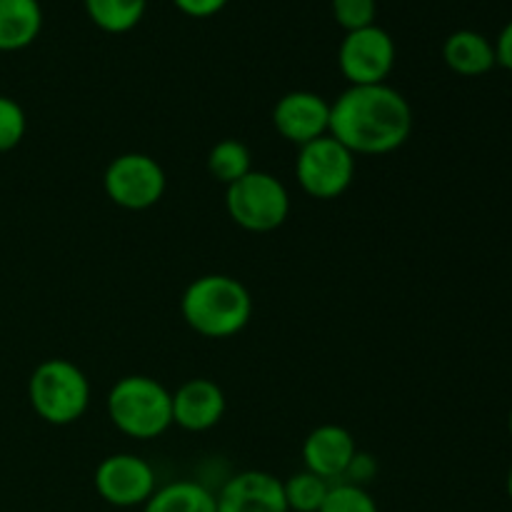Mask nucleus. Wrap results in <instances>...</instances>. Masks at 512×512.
Here are the masks:
<instances>
[{
    "instance_id": "412c9836",
    "label": "nucleus",
    "mask_w": 512,
    "mask_h": 512,
    "mask_svg": "<svg viewBox=\"0 0 512 512\" xmlns=\"http://www.w3.org/2000/svg\"><path fill=\"white\" fill-rule=\"evenodd\" d=\"M28 130V118L20 103L8 95H0V153L18 148Z\"/></svg>"
},
{
    "instance_id": "f257e3e1",
    "label": "nucleus",
    "mask_w": 512,
    "mask_h": 512,
    "mask_svg": "<svg viewBox=\"0 0 512 512\" xmlns=\"http://www.w3.org/2000/svg\"><path fill=\"white\" fill-rule=\"evenodd\" d=\"M413 108L388 83L350 85L330 103V135L353 155H388L413 135Z\"/></svg>"
},
{
    "instance_id": "7ed1b4c3",
    "label": "nucleus",
    "mask_w": 512,
    "mask_h": 512,
    "mask_svg": "<svg viewBox=\"0 0 512 512\" xmlns=\"http://www.w3.org/2000/svg\"><path fill=\"white\" fill-rule=\"evenodd\" d=\"M110 423L135 440H153L173 425V393L148 375H125L110 388Z\"/></svg>"
},
{
    "instance_id": "5701e85b",
    "label": "nucleus",
    "mask_w": 512,
    "mask_h": 512,
    "mask_svg": "<svg viewBox=\"0 0 512 512\" xmlns=\"http://www.w3.org/2000/svg\"><path fill=\"white\" fill-rule=\"evenodd\" d=\"M173 3L190 18H213L228 5V0H173Z\"/></svg>"
},
{
    "instance_id": "0eeeda50",
    "label": "nucleus",
    "mask_w": 512,
    "mask_h": 512,
    "mask_svg": "<svg viewBox=\"0 0 512 512\" xmlns=\"http://www.w3.org/2000/svg\"><path fill=\"white\" fill-rule=\"evenodd\" d=\"M163 165L145 153H123L105 168L103 188L110 203L125 210H148L165 195Z\"/></svg>"
},
{
    "instance_id": "6ab92c4d",
    "label": "nucleus",
    "mask_w": 512,
    "mask_h": 512,
    "mask_svg": "<svg viewBox=\"0 0 512 512\" xmlns=\"http://www.w3.org/2000/svg\"><path fill=\"white\" fill-rule=\"evenodd\" d=\"M330 485L333 483L318 478V475L310 473V470H300V473L290 475L288 480H283V493H285V503H288V510L318 512L323 508Z\"/></svg>"
},
{
    "instance_id": "423d86ee",
    "label": "nucleus",
    "mask_w": 512,
    "mask_h": 512,
    "mask_svg": "<svg viewBox=\"0 0 512 512\" xmlns=\"http://www.w3.org/2000/svg\"><path fill=\"white\" fill-rule=\"evenodd\" d=\"M295 178L310 198L335 200L353 185L355 155L328 133L298 150Z\"/></svg>"
},
{
    "instance_id": "a878e982",
    "label": "nucleus",
    "mask_w": 512,
    "mask_h": 512,
    "mask_svg": "<svg viewBox=\"0 0 512 512\" xmlns=\"http://www.w3.org/2000/svg\"><path fill=\"white\" fill-rule=\"evenodd\" d=\"M505 490H508V498H510V503H512V465H510V470H508V478H505Z\"/></svg>"
},
{
    "instance_id": "4468645a",
    "label": "nucleus",
    "mask_w": 512,
    "mask_h": 512,
    "mask_svg": "<svg viewBox=\"0 0 512 512\" xmlns=\"http://www.w3.org/2000/svg\"><path fill=\"white\" fill-rule=\"evenodd\" d=\"M443 60L453 73L463 78H480L498 65L495 45L478 30H455L445 38Z\"/></svg>"
},
{
    "instance_id": "f03ea898",
    "label": "nucleus",
    "mask_w": 512,
    "mask_h": 512,
    "mask_svg": "<svg viewBox=\"0 0 512 512\" xmlns=\"http://www.w3.org/2000/svg\"><path fill=\"white\" fill-rule=\"evenodd\" d=\"M183 320L210 340L235 338L253 318L250 290L233 275L208 273L195 278L180 298Z\"/></svg>"
},
{
    "instance_id": "b1692460",
    "label": "nucleus",
    "mask_w": 512,
    "mask_h": 512,
    "mask_svg": "<svg viewBox=\"0 0 512 512\" xmlns=\"http://www.w3.org/2000/svg\"><path fill=\"white\" fill-rule=\"evenodd\" d=\"M375 470H378V465H375V460L370 458V455L360 453V450H358V455H355V460H353V463H350L348 473H345L343 483L363 485V488H365V483H368V480L373 478Z\"/></svg>"
},
{
    "instance_id": "20e7f679",
    "label": "nucleus",
    "mask_w": 512,
    "mask_h": 512,
    "mask_svg": "<svg viewBox=\"0 0 512 512\" xmlns=\"http://www.w3.org/2000/svg\"><path fill=\"white\" fill-rule=\"evenodd\" d=\"M28 400L43 423L65 428L78 423L90 405L88 375L65 358H48L28 380Z\"/></svg>"
},
{
    "instance_id": "9b49d317",
    "label": "nucleus",
    "mask_w": 512,
    "mask_h": 512,
    "mask_svg": "<svg viewBox=\"0 0 512 512\" xmlns=\"http://www.w3.org/2000/svg\"><path fill=\"white\" fill-rule=\"evenodd\" d=\"M218 512H290L283 480L265 470H243L233 475L215 495Z\"/></svg>"
},
{
    "instance_id": "dca6fc26",
    "label": "nucleus",
    "mask_w": 512,
    "mask_h": 512,
    "mask_svg": "<svg viewBox=\"0 0 512 512\" xmlns=\"http://www.w3.org/2000/svg\"><path fill=\"white\" fill-rule=\"evenodd\" d=\"M143 512H218L215 493L195 480H175L150 495Z\"/></svg>"
},
{
    "instance_id": "9d476101",
    "label": "nucleus",
    "mask_w": 512,
    "mask_h": 512,
    "mask_svg": "<svg viewBox=\"0 0 512 512\" xmlns=\"http://www.w3.org/2000/svg\"><path fill=\"white\" fill-rule=\"evenodd\" d=\"M273 128L280 138L303 148L330 133V103L313 90H290L275 103Z\"/></svg>"
},
{
    "instance_id": "4be33fe9",
    "label": "nucleus",
    "mask_w": 512,
    "mask_h": 512,
    "mask_svg": "<svg viewBox=\"0 0 512 512\" xmlns=\"http://www.w3.org/2000/svg\"><path fill=\"white\" fill-rule=\"evenodd\" d=\"M378 0H333V18L345 33L375 25Z\"/></svg>"
},
{
    "instance_id": "bb28decb",
    "label": "nucleus",
    "mask_w": 512,
    "mask_h": 512,
    "mask_svg": "<svg viewBox=\"0 0 512 512\" xmlns=\"http://www.w3.org/2000/svg\"><path fill=\"white\" fill-rule=\"evenodd\" d=\"M508 428H510V435H512V410H510V418H508Z\"/></svg>"
},
{
    "instance_id": "a211bd4d",
    "label": "nucleus",
    "mask_w": 512,
    "mask_h": 512,
    "mask_svg": "<svg viewBox=\"0 0 512 512\" xmlns=\"http://www.w3.org/2000/svg\"><path fill=\"white\" fill-rule=\"evenodd\" d=\"M253 170V155L245 143L235 138H225L215 143L208 153V173L225 188L235 180L245 178Z\"/></svg>"
},
{
    "instance_id": "6e6552de",
    "label": "nucleus",
    "mask_w": 512,
    "mask_h": 512,
    "mask_svg": "<svg viewBox=\"0 0 512 512\" xmlns=\"http://www.w3.org/2000/svg\"><path fill=\"white\" fill-rule=\"evenodd\" d=\"M395 40L380 25L345 33L338 50V65L350 85H378L395 68Z\"/></svg>"
},
{
    "instance_id": "f3484780",
    "label": "nucleus",
    "mask_w": 512,
    "mask_h": 512,
    "mask_svg": "<svg viewBox=\"0 0 512 512\" xmlns=\"http://www.w3.org/2000/svg\"><path fill=\"white\" fill-rule=\"evenodd\" d=\"M88 18L105 33H128L143 20L148 0H83Z\"/></svg>"
},
{
    "instance_id": "393cba45",
    "label": "nucleus",
    "mask_w": 512,
    "mask_h": 512,
    "mask_svg": "<svg viewBox=\"0 0 512 512\" xmlns=\"http://www.w3.org/2000/svg\"><path fill=\"white\" fill-rule=\"evenodd\" d=\"M493 45H495V60H498V65H503L505 70H510L512 73V20L503 30H500L498 40H495Z\"/></svg>"
},
{
    "instance_id": "ddd939ff",
    "label": "nucleus",
    "mask_w": 512,
    "mask_h": 512,
    "mask_svg": "<svg viewBox=\"0 0 512 512\" xmlns=\"http://www.w3.org/2000/svg\"><path fill=\"white\" fill-rule=\"evenodd\" d=\"M225 393L215 380L190 378L173 393V425L188 433H205L223 420Z\"/></svg>"
},
{
    "instance_id": "f8f14e48",
    "label": "nucleus",
    "mask_w": 512,
    "mask_h": 512,
    "mask_svg": "<svg viewBox=\"0 0 512 512\" xmlns=\"http://www.w3.org/2000/svg\"><path fill=\"white\" fill-rule=\"evenodd\" d=\"M355 455H358V445H355L353 433L343 425H318L310 430L303 443L305 470L328 483H340L345 478Z\"/></svg>"
},
{
    "instance_id": "39448f33",
    "label": "nucleus",
    "mask_w": 512,
    "mask_h": 512,
    "mask_svg": "<svg viewBox=\"0 0 512 512\" xmlns=\"http://www.w3.org/2000/svg\"><path fill=\"white\" fill-rule=\"evenodd\" d=\"M225 210L248 233H273L288 220L290 193L273 173L250 170L225 188Z\"/></svg>"
},
{
    "instance_id": "2eb2a0df",
    "label": "nucleus",
    "mask_w": 512,
    "mask_h": 512,
    "mask_svg": "<svg viewBox=\"0 0 512 512\" xmlns=\"http://www.w3.org/2000/svg\"><path fill=\"white\" fill-rule=\"evenodd\" d=\"M43 28V8L38 0H0V50L28 48Z\"/></svg>"
},
{
    "instance_id": "aec40b11",
    "label": "nucleus",
    "mask_w": 512,
    "mask_h": 512,
    "mask_svg": "<svg viewBox=\"0 0 512 512\" xmlns=\"http://www.w3.org/2000/svg\"><path fill=\"white\" fill-rule=\"evenodd\" d=\"M318 512H380L373 495L363 485L353 483H333L325 495L323 508Z\"/></svg>"
},
{
    "instance_id": "1a4fd4ad",
    "label": "nucleus",
    "mask_w": 512,
    "mask_h": 512,
    "mask_svg": "<svg viewBox=\"0 0 512 512\" xmlns=\"http://www.w3.org/2000/svg\"><path fill=\"white\" fill-rule=\"evenodd\" d=\"M95 493L113 508H138L158 490V478L148 460L133 453L108 455L93 475Z\"/></svg>"
}]
</instances>
